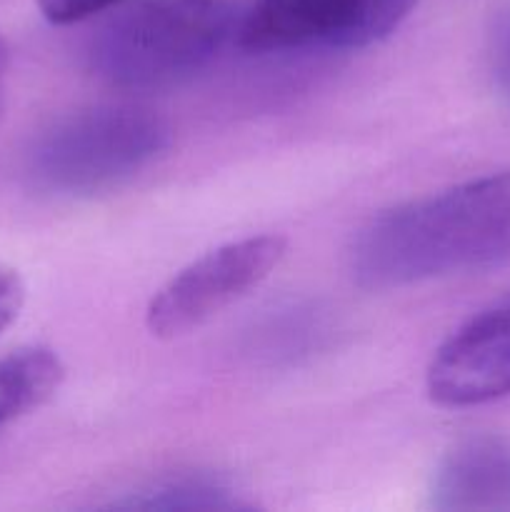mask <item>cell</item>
<instances>
[{
  "label": "cell",
  "instance_id": "cell-1",
  "mask_svg": "<svg viewBox=\"0 0 510 512\" xmlns=\"http://www.w3.org/2000/svg\"><path fill=\"white\" fill-rule=\"evenodd\" d=\"M510 260V170L465 180L383 210L360 228L350 270L368 290H393Z\"/></svg>",
  "mask_w": 510,
  "mask_h": 512
},
{
  "label": "cell",
  "instance_id": "cell-2",
  "mask_svg": "<svg viewBox=\"0 0 510 512\" xmlns=\"http://www.w3.org/2000/svg\"><path fill=\"white\" fill-rule=\"evenodd\" d=\"M240 18L233 0H140L95 35L90 68L130 93L178 88L238 38Z\"/></svg>",
  "mask_w": 510,
  "mask_h": 512
},
{
  "label": "cell",
  "instance_id": "cell-3",
  "mask_svg": "<svg viewBox=\"0 0 510 512\" xmlns=\"http://www.w3.org/2000/svg\"><path fill=\"white\" fill-rule=\"evenodd\" d=\"M173 143L168 120L135 105H95L50 123L33 140L25 173L43 193L88 198L138 178Z\"/></svg>",
  "mask_w": 510,
  "mask_h": 512
},
{
  "label": "cell",
  "instance_id": "cell-4",
  "mask_svg": "<svg viewBox=\"0 0 510 512\" xmlns=\"http://www.w3.org/2000/svg\"><path fill=\"white\" fill-rule=\"evenodd\" d=\"M418 0H255L240 18L250 53L358 50L388 38Z\"/></svg>",
  "mask_w": 510,
  "mask_h": 512
},
{
  "label": "cell",
  "instance_id": "cell-5",
  "mask_svg": "<svg viewBox=\"0 0 510 512\" xmlns=\"http://www.w3.org/2000/svg\"><path fill=\"white\" fill-rule=\"evenodd\" d=\"M285 250L280 235H253L200 255L150 298L145 325L160 340L193 333L268 280Z\"/></svg>",
  "mask_w": 510,
  "mask_h": 512
},
{
  "label": "cell",
  "instance_id": "cell-6",
  "mask_svg": "<svg viewBox=\"0 0 510 512\" xmlns=\"http://www.w3.org/2000/svg\"><path fill=\"white\" fill-rule=\"evenodd\" d=\"M443 408H475L510 395V295L465 320L438 350L425 375Z\"/></svg>",
  "mask_w": 510,
  "mask_h": 512
},
{
  "label": "cell",
  "instance_id": "cell-7",
  "mask_svg": "<svg viewBox=\"0 0 510 512\" xmlns=\"http://www.w3.org/2000/svg\"><path fill=\"white\" fill-rule=\"evenodd\" d=\"M440 512H510V438L470 435L440 455L428 488Z\"/></svg>",
  "mask_w": 510,
  "mask_h": 512
},
{
  "label": "cell",
  "instance_id": "cell-8",
  "mask_svg": "<svg viewBox=\"0 0 510 512\" xmlns=\"http://www.w3.org/2000/svg\"><path fill=\"white\" fill-rule=\"evenodd\" d=\"M113 510H250L253 503L245 500L238 485L218 473H170L155 478L140 488L123 493V498L108 505Z\"/></svg>",
  "mask_w": 510,
  "mask_h": 512
},
{
  "label": "cell",
  "instance_id": "cell-9",
  "mask_svg": "<svg viewBox=\"0 0 510 512\" xmlns=\"http://www.w3.org/2000/svg\"><path fill=\"white\" fill-rule=\"evenodd\" d=\"M65 380L58 353L40 345L0 358V430L48 403Z\"/></svg>",
  "mask_w": 510,
  "mask_h": 512
},
{
  "label": "cell",
  "instance_id": "cell-10",
  "mask_svg": "<svg viewBox=\"0 0 510 512\" xmlns=\"http://www.w3.org/2000/svg\"><path fill=\"white\" fill-rule=\"evenodd\" d=\"M488 65L498 90L510 100V5L495 15L488 30Z\"/></svg>",
  "mask_w": 510,
  "mask_h": 512
},
{
  "label": "cell",
  "instance_id": "cell-11",
  "mask_svg": "<svg viewBox=\"0 0 510 512\" xmlns=\"http://www.w3.org/2000/svg\"><path fill=\"white\" fill-rule=\"evenodd\" d=\"M45 20L53 25H73L105 13L125 0H35Z\"/></svg>",
  "mask_w": 510,
  "mask_h": 512
},
{
  "label": "cell",
  "instance_id": "cell-12",
  "mask_svg": "<svg viewBox=\"0 0 510 512\" xmlns=\"http://www.w3.org/2000/svg\"><path fill=\"white\" fill-rule=\"evenodd\" d=\"M25 305V283L18 270L0 258V335L18 320Z\"/></svg>",
  "mask_w": 510,
  "mask_h": 512
},
{
  "label": "cell",
  "instance_id": "cell-13",
  "mask_svg": "<svg viewBox=\"0 0 510 512\" xmlns=\"http://www.w3.org/2000/svg\"><path fill=\"white\" fill-rule=\"evenodd\" d=\"M8 70H10V53L8 43L0 35V113L5 108V93H8Z\"/></svg>",
  "mask_w": 510,
  "mask_h": 512
}]
</instances>
